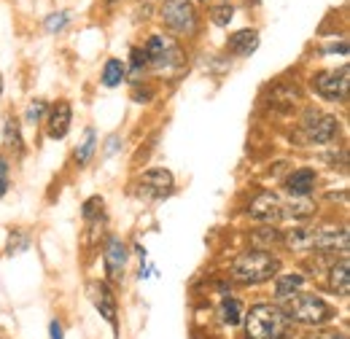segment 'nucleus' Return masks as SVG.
Returning a JSON list of instances; mask_svg holds the SVG:
<instances>
[{
	"label": "nucleus",
	"instance_id": "nucleus-24",
	"mask_svg": "<svg viewBox=\"0 0 350 339\" xmlns=\"http://www.w3.org/2000/svg\"><path fill=\"white\" fill-rule=\"evenodd\" d=\"M251 240H254V245L256 248H264L267 251V245H275V243H280L283 240V234L275 229V226H267V223H262L254 234H251Z\"/></svg>",
	"mask_w": 350,
	"mask_h": 339
},
{
	"label": "nucleus",
	"instance_id": "nucleus-8",
	"mask_svg": "<svg viewBox=\"0 0 350 339\" xmlns=\"http://www.w3.org/2000/svg\"><path fill=\"white\" fill-rule=\"evenodd\" d=\"M302 129L312 143H332L340 135V122L332 113H321V111H307L302 119Z\"/></svg>",
	"mask_w": 350,
	"mask_h": 339
},
{
	"label": "nucleus",
	"instance_id": "nucleus-6",
	"mask_svg": "<svg viewBox=\"0 0 350 339\" xmlns=\"http://www.w3.org/2000/svg\"><path fill=\"white\" fill-rule=\"evenodd\" d=\"M175 180H173V172L165 167H154V170H146L137 183H135V191L137 197H146V200H162L173 191Z\"/></svg>",
	"mask_w": 350,
	"mask_h": 339
},
{
	"label": "nucleus",
	"instance_id": "nucleus-19",
	"mask_svg": "<svg viewBox=\"0 0 350 339\" xmlns=\"http://www.w3.org/2000/svg\"><path fill=\"white\" fill-rule=\"evenodd\" d=\"M329 283H332V291H337V297L348 299V294H350L348 258H342L340 264L332 267V272H329Z\"/></svg>",
	"mask_w": 350,
	"mask_h": 339
},
{
	"label": "nucleus",
	"instance_id": "nucleus-28",
	"mask_svg": "<svg viewBox=\"0 0 350 339\" xmlns=\"http://www.w3.org/2000/svg\"><path fill=\"white\" fill-rule=\"evenodd\" d=\"M27 248H30V234L27 232H14L11 240H8V256H19Z\"/></svg>",
	"mask_w": 350,
	"mask_h": 339
},
{
	"label": "nucleus",
	"instance_id": "nucleus-29",
	"mask_svg": "<svg viewBox=\"0 0 350 339\" xmlns=\"http://www.w3.org/2000/svg\"><path fill=\"white\" fill-rule=\"evenodd\" d=\"M68 22H70V14H68V11L49 14V16H46V30H49V33H59V30H62Z\"/></svg>",
	"mask_w": 350,
	"mask_h": 339
},
{
	"label": "nucleus",
	"instance_id": "nucleus-2",
	"mask_svg": "<svg viewBox=\"0 0 350 339\" xmlns=\"http://www.w3.org/2000/svg\"><path fill=\"white\" fill-rule=\"evenodd\" d=\"M232 280L240 286H262L280 272V258L264 248H251L232 261Z\"/></svg>",
	"mask_w": 350,
	"mask_h": 339
},
{
	"label": "nucleus",
	"instance_id": "nucleus-33",
	"mask_svg": "<svg viewBox=\"0 0 350 339\" xmlns=\"http://www.w3.org/2000/svg\"><path fill=\"white\" fill-rule=\"evenodd\" d=\"M49 337L65 339V334H62V323H59V321H51V326H49Z\"/></svg>",
	"mask_w": 350,
	"mask_h": 339
},
{
	"label": "nucleus",
	"instance_id": "nucleus-25",
	"mask_svg": "<svg viewBox=\"0 0 350 339\" xmlns=\"http://www.w3.org/2000/svg\"><path fill=\"white\" fill-rule=\"evenodd\" d=\"M105 211V200L103 197H89L87 202L81 205V215H84V221H97L100 215Z\"/></svg>",
	"mask_w": 350,
	"mask_h": 339
},
{
	"label": "nucleus",
	"instance_id": "nucleus-30",
	"mask_svg": "<svg viewBox=\"0 0 350 339\" xmlns=\"http://www.w3.org/2000/svg\"><path fill=\"white\" fill-rule=\"evenodd\" d=\"M44 111H46L44 100H33V103L27 105V122H30V124H38L41 116H44Z\"/></svg>",
	"mask_w": 350,
	"mask_h": 339
},
{
	"label": "nucleus",
	"instance_id": "nucleus-27",
	"mask_svg": "<svg viewBox=\"0 0 350 339\" xmlns=\"http://www.w3.org/2000/svg\"><path fill=\"white\" fill-rule=\"evenodd\" d=\"M232 16H234V8L229 3H219V5L211 8V19H213L216 27H226L232 22Z\"/></svg>",
	"mask_w": 350,
	"mask_h": 339
},
{
	"label": "nucleus",
	"instance_id": "nucleus-15",
	"mask_svg": "<svg viewBox=\"0 0 350 339\" xmlns=\"http://www.w3.org/2000/svg\"><path fill=\"white\" fill-rule=\"evenodd\" d=\"M226 49H229L232 54H237V57H248V54H254V51L259 49V33H256V30H251V27L237 30V33H232V36H229Z\"/></svg>",
	"mask_w": 350,
	"mask_h": 339
},
{
	"label": "nucleus",
	"instance_id": "nucleus-36",
	"mask_svg": "<svg viewBox=\"0 0 350 339\" xmlns=\"http://www.w3.org/2000/svg\"><path fill=\"white\" fill-rule=\"evenodd\" d=\"M8 186H11V183H8V178H0V197L8 191Z\"/></svg>",
	"mask_w": 350,
	"mask_h": 339
},
{
	"label": "nucleus",
	"instance_id": "nucleus-38",
	"mask_svg": "<svg viewBox=\"0 0 350 339\" xmlns=\"http://www.w3.org/2000/svg\"><path fill=\"white\" fill-rule=\"evenodd\" d=\"M105 3H119V0H105Z\"/></svg>",
	"mask_w": 350,
	"mask_h": 339
},
{
	"label": "nucleus",
	"instance_id": "nucleus-10",
	"mask_svg": "<svg viewBox=\"0 0 350 339\" xmlns=\"http://www.w3.org/2000/svg\"><path fill=\"white\" fill-rule=\"evenodd\" d=\"M248 215L259 223H267V226H275L280 218H283V200L275 194V191H262L251 200L248 205Z\"/></svg>",
	"mask_w": 350,
	"mask_h": 339
},
{
	"label": "nucleus",
	"instance_id": "nucleus-35",
	"mask_svg": "<svg viewBox=\"0 0 350 339\" xmlns=\"http://www.w3.org/2000/svg\"><path fill=\"white\" fill-rule=\"evenodd\" d=\"M326 51H340V54H348V43H340V46H329Z\"/></svg>",
	"mask_w": 350,
	"mask_h": 339
},
{
	"label": "nucleus",
	"instance_id": "nucleus-26",
	"mask_svg": "<svg viewBox=\"0 0 350 339\" xmlns=\"http://www.w3.org/2000/svg\"><path fill=\"white\" fill-rule=\"evenodd\" d=\"M146 70H148V59H146L143 49H132V54H130V76H132V81H137V79H140V73H146Z\"/></svg>",
	"mask_w": 350,
	"mask_h": 339
},
{
	"label": "nucleus",
	"instance_id": "nucleus-3",
	"mask_svg": "<svg viewBox=\"0 0 350 339\" xmlns=\"http://www.w3.org/2000/svg\"><path fill=\"white\" fill-rule=\"evenodd\" d=\"M283 312L288 315L291 323L299 326H323L334 318V307L318 294H294L291 299H286Z\"/></svg>",
	"mask_w": 350,
	"mask_h": 339
},
{
	"label": "nucleus",
	"instance_id": "nucleus-9",
	"mask_svg": "<svg viewBox=\"0 0 350 339\" xmlns=\"http://www.w3.org/2000/svg\"><path fill=\"white\" fill-rule=\"evenodd\" d=\"M130 261V248L124 245L122 237H108L105 243V256H103V267H105V277L111 283H122L124 280V269Z\"/></svg>",
	"mask_w": 350,
	"mask_h": 339
},
{
	"label": "nucleus",
	"instance_id": "nucleus-11",
	"mask_svg": "<svg viewBox=\"0 0 350 339\" xmlns=\"http://www.w3.org/2000/svg\"><path fill=\"white\" fill-rule=\"evenodd\" d=\"M312 251L318 254H348V229H315L312 232Z\"/></svg>",
	"mask_w": 350,
	"mask_h": 339
},
{
	"label": "nucleus",
	"instance_id": "nucleus-1",
	"mask_svg": "<svg viewBox=\"0 0 350 339\" xmlns=\"http://www.w3.org/2000/svg\"><path fill=\"white\" fill-rule=\"evenodd\" d=\"M245 339H286L291 331V321L278 304H254L243 312Z\"/></svg>",
	"mask_w": 350,
	"mask_h": 339
},
{
	"label": "nucleus",
	"instance_id": "nucleus-32",
	"mask_svg": "<svg viewBox=\"0 0 350 339\" xmlns=\"http://www.w3.org/2000/svg\"><path fill=\"white\" fill-rule=\"evenodd\" d=\"M119 146H122V137H119V135H111V137L105 140V157H113V154L119 151Z\"/></svg>",
	"mask_w": 350,
	"mask_h": 339
},
{
	"label": "nucleus",
	"instance_id": "nucleus-21",
	"mask_svg": "<svg viewBox=\"0 0 350 339\" xmlns=\"http://www.w3.org/2000/svg\"><path fill=\"white\" fill-rule=\"evenodd\" d=\"M288 251H310L312 248V232L310 229H291L283 234V240Z\"/></svg>",
	"mask_w": 350,
	"mask_h": 339
},
{
	"label": "nucleus",
	"instance_id": "nucleus-12",
	"mask_svg": "<svg viewBox=\"0 0 350 339\" xmlns=\"http://www.w3.org/2000/svg\"><path fill=\"white\" fill-rule=\"evenodd\" d=\"M92 291H94V307H97V312L111 323V329L116 331V318H119V304H116V294L111 291V286L108 283H94L92 286Z\"/></svg>",
	"mask_w": 350,
	"mask_h": 339
},
{
	"label": "nucleus",
	"instance_id": "nucleus-22",
	"mask_svg": "<svg viewBox=\"0 0 350 339\" xmlns=\"http://www.w3.org/2000/svg\"><path fill=\"white\" fill-rule=\"evenodd\" d=\"M312 211H315V205H312L310 197H291L288 202H283V218H288V215H294V218H307Z\"/></svg>",
	"mask_w": 350,
	"mask_h": 339
},
{
	"label": "nucleus",
	"instance_id": "nucleus-31",
	"mask_svg": "<svg viewBox=\"0 0 350 339\" xmlns=\"http://www.w3.org/2000/svg\"><path fill=\"white\" fill-rule=\"evenodd\" d=\"M151 97H154L151 89H140V86L132 89V100H135V103H151Z\"/></svg>",
	"mask_w": 350,
	"mask_h": 339
},
{
	"label": "nucleus",
	"instance_id": "nucleus-13",
	"mask_svg": "<svg viewBox=\"0 0 350 339\" xmlns=\"http://www.w3.org/2000/svg\"><path fill=\"white\" fill-rule=\"evenodd\" d=\"M70 122H73V108H70V103H65V100L57 103V105L51 108V113H49V137H51V140L68 137Z\"/></svg>",
	"mask_w": 350,
	"mask_h": 339
},
{
	"label": "nucleus",
	"instance_id": "nucleus-17",
	"mask_svg": "<svg viewBox=\"0 0 350 339\" xmlns=\"http://www.w3.org/2000/svg\"><path fill=\"white\" fill-rule=\"evenodd\" d=\"M219 321L224 326H240V323H243V304H240V299L232 297V294L221 297Z\"/></svg>",
	"mask_w": 350,
	"mask_h": 339
},
{
	"label": "nucleus",
	"instance_id": "nucleus-37",
	"mask_svg": "<svg viewBox=\"0 0 350 339\" xmlns=\"http://www.w3.org/2000/svg\"><path fill=\"white\" fill-rule=\"evenodd\" d=\"M326 339H348L345 334H332V337H326Z\"/></svg>",
	"mask_w": 350,
	"mask_h": 339
},
{
	"label": "nucleus",
	"instance_id": "nucleus-4",
	"mask_svg": "<svg viewBox=\"0 0 350 339\" xmlns=\"http://www.w3.org/2000/svg\"><path fill=\"white\" fill-rule=\"evenodd\" d=\"M143 54L148 59V68H157V70L183 65V51L178 49V43L165 36H151L143 46Z\"/></svg>",
	"mask_w": 350,
	"mask_h": 339
},
{
	"label": "nucleus",
	"instance_id": "nucleus-5",
	"mask_svg": "<svg viewBox=\"0 0 350 339\" xmlns=\"http://www.w3.org/2000/svg\"><path fill=\"white\" fill-rule=\"evenodd\" d=\"M162 22L178 36H194L197 30V11L191 0H165L162 5Z\"/></svg>",
	"mask_w": 350,
	"mask_h": 339
},
{
	"label": "nucleus",
	"instance_id": "nucleus-18",
	"mask_svg": "<svg viewBox=\"0 0 350 339\" xmlns=\"http://www.w3.org/2000/svg\"><path fill=\"white\" fill-rule=\"evenodd\" d=\"M124 79H127V65L122 62V59H108L105 62V68H103V86L105 89H116V86L124 84Z\"/></svg>",
	"mask_w": 350,
	"mask_h": 339
},
{
	"label": "nucleus",
	"instance_id": "nucleus-39",
	"mask_svg": "<svg viewBox=\"0 0 350 339\" xmlns=\"http://www.w3.org/2000/svg\"><path fill=\"white\" fill-rule=\"evenodd\" d=\"M0 92H3V79H0Z\"/></svg>",
	"mask_w": 350,
	"mask_h": 339
},
{
	"label": "nucleus",
	"instance_id": "nucleus-7",
	"mask_svg": "<svg viewBox=\"0 0 350 339\" xmlns=\"http://www.w3.org/2000/svg\"><path fill=\"white\" fill-rule=\"evenodd\" d=\"M312 89L329 100V103H337V100H345L348 97V65H342L340 70H321L312 76Z\"/></svg>",
	"mask_w": 350,
	"mask_h": 339
},
{
	"label": "nucleus",
	"instance_id": "nucleus-20",
	"mask_svg": "<svg viewBox=\"0 0 350 339\" xmlns=\"http://www.w3.org/2000/svg\"><path fill=\"white\" fill-rule=\"evenodd\" d=\"M94 151H97V132L92 127L84 129V140L76 146V165L79 167H87L89 159L94 157Z\"/></svg>",
	"mask_w": 350,
	"mask_h": 339
},
{
	"label": "nucleus",
	"instance_id": "nucleus-34",
	"mask_svg": "<svg viewBox=\"0 0 350 339\" xmlns=\"http://www.w3.org/2000/svg\"><path fill=\"white\" fill-rule=\"evenodd\" d=\"M0 178H8V162H5V157H0Z\"/></svg>",
	"mask_w": 350,
	"mask_h": 339
},
{
	"label": "nucleus",
	"instance_id": "nucleus-16",
	"mask_svg": "<svg viewBox=\"0 0 350 339\" xmlns=\"http://www.w3.org/2000/svg\"><path fill=\"white\" fill-rule=\"evenodd\" d=\"M305 288V277L299 272H288V275H275V299L286 301L294 294H299Z\"/></svg>",
	"mask_w": 350,
	"mask_h": 339
},
{
	"label": "nucleus",
	"instance_id": "nucleus-14",
	"mask_svg": "<svg viewBox=\"0 0 350 339\" xmlns=\"http://www.w3.org/2000/svg\"><path fill=\"white\" fill-rule=\"evenodd\" d=\"M315 170L310 167H299L294 170L288 178H286V191H288V197H310L312 194V189H315Z\"/></svg>",
	"mask_w": 350,
	"mask_h": 339
},
{
	"label": "nucleus",
	"instance_id": "nucleus-23",
	"mask_svg": "<svg viewBox=\"0 0 350 339\" xmlns=\"http://www.w3.org/2000/svg\"><path fill=\"white\" fill-rule=\"evenodd\" d=\"M3 143H5V148H11V151H22V148H25V143H22V127H19V122H16L14 116L5 119Z\"/></svg>",
	"mask_w": 350,
	"mask_h": 339
}]
</instances>
